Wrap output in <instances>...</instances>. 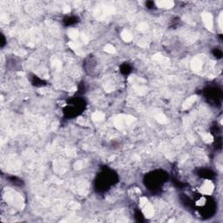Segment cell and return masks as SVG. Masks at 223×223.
<instances>
[{
  "label": "cell",
  "mask_w": 223,
  "mask_h": 223,
  "mask_svg": "<svg viewBox=\"0 0 223 223\" xmlns=\"http://www.w3.org/2000/svg\"><path fill=\"white\" fill-rule=\"evenodd\" d=\"M118 182V175L114 171L107 167L103 168L98 174L95 180L96 190L99 193L108 191L111 186H114Z\"/></svg>",
  "instance_id": "cell-1"
},
{
  "label": "cell",
  "mask_w": 223,
  "mask_h": 223,
  "mask_svg": "<svg viewBox=\"0 0 223 223\" xmlns=\"http://www.w3.org/2000/svg\"><path fill=\"white\" fill-rule=\"evenodd\" d=\"M167 174L162 170H156L146 175L144 182L148 190L152 192L159 191L167 180Z\"/></svg>",
  "instance_id": "cell-2"
},
{
  "label": "cell",
  "mask_w": 223,
  "mask_h": 223,
  "mask_svg": "<svg viewBox=\"0 0 223 223\" xmlns=\"http://www.w3.org/2000/svg\"><path fill=\"white\" fill-rule=\"evenodd\" d=\"M85 107V101L82 98H72L64 108V114L67 118H74L79 115Z\"/></svg>",
  "instance_id": "cell-3"
},
{
  "label": "cell",
  "mask_w": 223,
  "mask_h": 223,
  "mask_svg": "<svg viewBox=\"0 0 223 223\" xmlns=\"http://www.w3.org/2000/svg\"><path fill=\"white\" fill-rule=\"evenodd\" d=\"M204 96L207 102L211 105L219 106L221 104L222 92L221 90L216 86H208L204 90Z\"/></svg>",
  "instance_id": "cell-4"
},
{
  "label": "cell",
  "mask_w": 223,
  "mask_h": 223,
  "mask_svg": "<svg viewBox=\"0 0 223 223\" xmlns=\"http://www.w3.org/2000/svg\"><path fill=\"white\" fill-rule=\"evenodd\" d=\"M197 175L206 179H213L215 178V173L207 168H200L197 172Z\"/></svg>",
  "instance_id": "cell-5"
},
{
  "label": "cell",
  "mask_w": 223,
  "mask_h": 223,
  "mask_svg": "<svg viewBox=\"0 0 223 223\" xmlns=\"http://www.w3.org/2000/svg\"><path fill=\"white\" fill-rule=\"evenodd\" d=\"M78 22V18L76 16H67L63 19V24L65 26H71Z\"/></svg>",
  "instance_id": "cell-6"
},
{
  "label": "cell",
  "mask_w": 223,
  "mask_h": 223,
  "mask_svg": "<svg viewBox=\"0 0 223 223\" xmlns=\"http://www.w3.org/2000/svg\"><path fill=\"white\" fill-rule=\"evenodd\" d=\"M132 66L127 63H123L120 67V71L123 75H128L132 72Z\"/></svg>",
  "instance_id": "cell-7"
},
{
  "label": "cell",
  "mask_w": 223,
  "mask_h": 223,
  "mask_svg": "<svg viewBox=\"0 0 223 223\" xmlns=\"http://www.w3.org/2000/svg\"><path fill=\"white\" fill-rule=\"evenodd\" d=\"M32 84L33 85L38 86V87H40V86H45V85H46V83H45L43 79L39 78L37 76H32Z\"/></svg>",
  "instance_id": "cell-8"
},
{
  "label": "cell",
  "mask_w": 223,
  "mask_h": 223,
  "mask_svg": "<svg viewBox=\"0 0 223 223\" xmlns=\"http://www.w3.org/2000/svg\"><path fill=\"white\" fill-rule=\"evenodd\" d=\"M8 179H9L10 182L12 183L13 185L19 186H21L24 185L23 180L20 179L19 178H18V177H16V176H10V177H8Z\"/></svg>",
  "instance_id": "cell-9"
},
{
  "label": "cell",
  "mask_w": 223,
  "mask_h": 223,
  "mask_svg": "<svg viewBox=\"0 0 223 223\" xmlns=\"http://www.w3.org/2000/svg\"><path fill=\"white\" fill-rule=\"evenodd\" d=\"M213 55L216 58H221L222 57V51L221 49H218V48H214L213 50Z\"/></svg>",
  "instance_id": "cell-10"
},
{
  "label": "cell",
  "mask_w": 223,
  "mask_h": 223,
  "mask_svg": "<svg viewBox=\"0 0 223 223\" xmlns=\"http://www.w3.org/2000/svg\"><path fill=\"white\" fill-rule=\"evenodd\" d=\"M135 218H136V221H144V217H143V214H142V213L139 210H136L135 211Z\"/></svg>",
  "instance_id": "cell-11"
},
{
  "label": "cell",
  "mask_w": 223,
  "mask_h": 223,
  "mask_svg": "<svg viewBox=\"0 0 223 223\" xmlns=\"http://www.w3.org/2000/svg\"><path fill=\"white\" fill-rule=\"evenodd\" d=\"M212 134H214V136H216L218 137V135L221 134V128L219 127V126L218 125H214L213 127H212Z\"/></svg>",
  "instance_id": "cell-12"
},
{
  "label": "cell",
  "mask_w": 223,
  "mask_h": 223,
  "mask_svg": "<svg viewBox=\"0 0 223 223\" xmlns=\"http://www.w3.org/2000/svg\"><path fill=\"white\" fill-rule=\"evenodd\" d=\"M146 6L148 9H153L155 7V5H154V3H153V1H147V3H146Z\"/></svg>",
  "instance_id": "cell-13"
},
{
  "label": "cell",
  "mask_w": 223,
  "mask_h": 223,
  "mask_svg": "<svg viewBox=\"0 0 223 223\" xmlns=\"http://www.w3.org/2000/svg\"><path fill=\"white\" fill-rule=\"evenodd\" d=\"M5 45V37H4L3 34H1V46L4 47Z\"/></svg>",
  "instance_id": "cell-14"
}]
</instances>
